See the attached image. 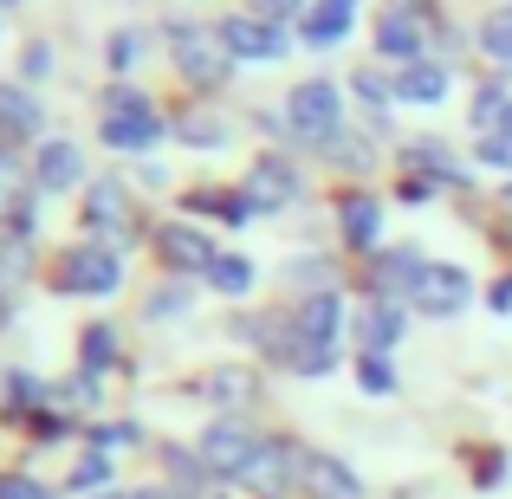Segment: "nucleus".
Wrapping results in <instances>:
<instances>
[{"mask_svg":"<svg viewBox=\"0 0 512 499\" xmlns=\"http://www.w3.org/2000/svg\"><path fill=\"white\" fill-rule=\"evenodd\" d=\"M169 59H175V72H182L195 91L227 85V72H234V52L221 46V33H214V26H195V20L169 26Z\"/></svg>","mask_w":512,"mask_h":499,"instance_id":"f257e3e1","label":"nucleus"},{"mask_svg":"<svg viewBox=\"0 0 512 499\" xmlns=\"http://www.w3.org/2000/svg\"><path fill=\"white\" fill-rule=\"evenodd\" d=\"M428 46H435V7L428 0H389L376 13V52L383 59L415 65V59H428Z\"/></svg>","mask_w":512,"mask_h":499,"instance_id":"f03ea898","label":"nucleus"},{"mask_svg":"<svg viewBox=\"0 0 512 499\" xmlns=\"http://www.w3.org/2000/svg\"><path fill=\"white\" fill-rule=\"evenodd\" d=\"M104 143H111V150H130V156L163 143V117L150 111L143 91H130V85L104 91Z\"/></svg>","mask_w":512,"mask_h":499,"instance_id":"7ed1b4c3","label":"nucleus"},{"mask_svg":"<svg viewBox=\"0 0 512 499\" xmlns=\"http://www.w3.org/2000/svg\"><path fill=\"white\" fill-rule=\"evenodd\" d=\"M286 124L299 130L305 143H331V137L344 130V98H338V85H331V78H305V85L286 98Z\"/></svg>","mask_w":512,"mask_h":499,"instance_id":"20e7f679","label":"nucleus"},{"mask_svg":"<svg viewBox=\"0 0 512 499\" xmlns=\"http://www.w3.org/2000/svg\"><path fill=\"white\" fill-rule=\"evenodd\" d=\"M260 454H266V441H260V435H247L240 422H208V435H201V467H208V474L253 480Z\"/></svg>","mask_w":512,"mask_h":499,"instance_id":"39448f33","label":"nucleus"},{"mask_svg":"<svg viewBox=\"0 0 512 499\" xmlns=\"http://www.w3.org/2000/svg\"><path fill=\"white\" fill-rule=\"evenodd\" d=\"M409 305H415V312H428V318H454V312L474 305V279H467L461 266L428 260L422 273H415V286H409Z\"/></svg>","mask_w":512,"mask_h":499,"instance_id":"423d86ee","label":"nucleus"},{"mask_svg":"<svg viewBox=\"0 0 512 499\" xmlns=\"http://www.w3.org/2000/svg\"><path fill=\"white\" fill-rule=\"evenodd\" d=\"M59 286L65 292H85V299H104V292L124 286V260L111 247H72L59 260Z\"/></svg>","mask_w":512,"mask_h":499,"instance_id":"0eeeda50","label":"nucleus"},{"mask_svg":"<svg viewBox=\"0 0 512 499\" xmlns=\"http://www.w3.org/2000/svg\"><path fill=\"white\" fill-rule=\"evenodd\" d=\"M214 33H221V46L234 52V59H279V52H286V26L260 20V13H234V20H221Z\"/></svg>","mask_w":512,"mask_h":499,"instance_id":"6e6552de","label":"nucleus"},{"mask_svg":"<svg viewBox=\"0 0 512 499\" xmlns=\"http://www.w3.org/2000/svg\"><path fill=\"white\" fill-rule=\"evenodd\" d=\"M299 480H305L318 499H363V480L350 474L338 454H305V461H299Z\"/></svg>","mask_w":512,"mask_h":499,"instance_id":"1a4fd4ad","label":"nucleus"},{"mask_svg":"<svg viewBox=\"0 0 512 499\" xmlns=\"http://www.w3.org/2000/svg\"><path fill=\"white\" fill-rule=\"evenodd\" d=\"M402 325H409V312H402L396 299H376V305H363V312H357V337H363V350H370V357L396 350Z\"/></svg>","mask_w":512,"mask_h":499,"instance_id":"9d476101","label":"nucleus"},{"mask_svg":"<svg viewBox=\"0 0 512 499\" xmlns=\"http://www.w3.org/2000/svg\"><path fill=\"white\" fill-rule=\"evenodd\" d=\"M350 20H357V0H312V7H305V46H338V39L350 33Z\"/></svg>","mask_w":512,"mask_h":499,"instance_id":"9b49d317","label":"nucleus"},{"mask_svg":"<svg viewBox=\"0 0 512 499\" xmlns=\"http://www.w3.org/2000/svg\"><path fill=\"white\" fill-rule=\"evenodd\" d=\"M240 195H247V208H286V201L299 195V175L279 163V156H266V163L247 175V188H240Z\"/></svg>","mask_w":512,"mask_h":499,"instance_id":"f8f14e48","label":"nucleus"},{"mask_svg":"<svg viewBox=\"0 0 512 499\" xmlns=\"http://www.w3.org/2000/svg\"><path fill=\"white\" fill-rule=\"evenodd\" d=\"M156 247H163V266H175V273H208V266L221 260V253L208 247V234H195V227H163Z\"/></svg>","mask_w":512,"mask_h":499,"instance_id":"ddd939ff","label":"nucleus"},{"mask_svg":"<svg viewBox=\"0 0 512 499\" xmlns=\"http://www.w3.org/2000/svg\"><path fill=\"white\" fill-rule=\"evenodd\" d=\"M85 227H91V234H124L130 240V201H124V188H117V182H91Z\"/></svg>","mask_w":512,"mask_h":499,"instance_id":"4468645a","label":"nucleus"},{"mask_svg":"<svg viewBox=\"0 0 512 499\" xmlns=\"http://www.w3.org/2000/svg\"><path fill=\"white\" fill-rule=\"evenodd\" d=\"M396 98L402 104H441V98H448V65H435V59L402 65V72H396Z\"/></svg>","mask_w":512,"mask_h":499,"instance_id":"2eb2a0df","label":"nucleus"},{"mask_svg":"<svg viewBox=\"0 0 512 499\" xmlns=\"http://www.w3.org/2000/svg\"><path fill=\"white\" fill-rule=\"evenodd\" d=\"M338 221H344L350 247H376V234H383V201H376V195H344Z\"/></svg>","mask_w":512,"mask_h":499,"instance_id":"dca6fc26","label":"nucleus"},{"mask_svg":"<svg viewBox=\"0 0 512 499\" xmlns=\"http://www.w3.org/2000/svg\"><path fill=\"white\" fill-rule=\"evenodd\" d=\"M39 124H46V111H39L33 91L0 85V137H39Z\"/></svg>","mask_w":512,"mask_h":499,"instance_id":"f3484780","label":"nucleus"},{"mask_svg":"<svg viewBox=\"0 0 512 499\" xmlns=\"http://www.w3.org/2000/svg\"><path fill=\"white\" fill-rule=\"evenodd\" d=\"M467 117H474V137L480 143H487V137H506V130H512V91L506 85H480Z\"/></svg>","mask_w":512,"mask_h":499,"instance_id":"a211bd4d","label":"nucleus"},{"mask_svg":"<svg viewBox=\"0 0 512 499\" xmlns=\"http://www.w3.org/2000/svg\"><path fill=\"white\" fill-rule=\"evenodd\" d=\"M72 182H85V156H78L72 143H46V150H39V188L65 195Z\"/></svg>","mask_w":512,"mask_h":499,"instance_id":"6ab92c4d","label":"nucleus"},{"mask_svg":"<svg viewBox=\"0 0 512 499\" xmlns=\"http://www.w3.org/2000/svg\"><path fill=\"white\" fill-rule=\"evenodd\" d=\"M480 52H487V59H500V65H512V0L480 20Z\"/></svg>","mask_w":512,"mask_h":499,"instance_id":"aec40b11","label":"nucleus"},{"mask_svg":"<svg viewBox=\"0 0 512 499\" xmlns=\"http://www.w3.org/2000/svg\"><path fill=\"white\" fill-rule=\"evenodd\" d=\"M409 169H428L435 182H467V169L454 163L441 143H428V137H422V143H409Z\"/></svg>","mask_w":512,"mask_h":499,"instance_id":"412c9836","label":"nucleus"},{"mask_svg":"<svg viewBox=\"0 0 512 499\" xmlns=\"http://www.w3.org/2000/svg\"><path fill=\"white\" fill-rule=\"evenodd\" d=\"M208 286H214V292H227V299H240V292L253 286V266L240 260V253H221V260L208 266Z\"/></svg>","mask_w":512,"mask_h":499,"instance_id":"4be33fe9","label":"nucleus"},{"mask_svg":"<svg viewBox=\"0 0 512 499\" xmlns=\"http://www.w3.org/2000/svg\"><path fill=\"white\" fill-rule=\"evenodd\" d=\"M357 383H363V396H396V370H389V357H370V350H363V357H357Z\"/></svg>","mask_w":512,"mask_h":499,"instance_id":"5701e85b","label":"nucleus"},{"mask_svg":"<svg viewBox=\"0 0 512 499\" xmlns=\"http://www.w3.org/2000/svg\"><path fill=\"white\" fill-rule=\"evenodd\" d=\"M111 337H117L111 325H91L85 331V370H111V350H117Z\"/></svg>","mask_w":512,"mask_h":499,"instance_id":"b1692460","label":"nucleus"},{"mask_svg":"<svg viewBox=\"0 0 512 499\" xmlns=\"http://www.w3.org/2000/svg\"><path fill=\"white\" fill-rule=\"evenodd\" d=\"M208 389H214V402H247V396H253V383H247L240 370H221Z\"/></svg>","mask_w":512,"mask_h":499,"instance_id":"393cba45","label":"nucleus"},{"mask_svg":"<svg viewBox=\"0 0 512 499\" xmlns=\"http://www.w3.org/2000/svg\"><path fill=\"white\" fill-rule=\"evenodd\" d=\"M104 480H111V461H104V454H85V461L72 467V487H104Z\"/></svg>","mask_w":512,"mask_h":499,"instance_id":"a878e982","label":"nucleus"},{"mask_svg":"<svg viewBox=\"0 0 512 499\" xmlns=\"http://www.w3.org/2000/svg\"><path fill=\"white\" fill-rule=\"evenodd\" d=\"M357 91H363V104H376V111H383V104L396 98V85H389L383 72H357Z\"/></svg>","mask_w":512,"mask_h":499,"instance_id":"bb28decb","label":"nucleus"},{"mask_svg":"<svg viewBox=\"0 0 512 499\" xmlns=\"http://www.w3.org/2000/svg\"><path fill=\"white\" fill-rule=\"evenodd\" d=\"M253 13L273 20V26H286V20H299V13H305V0H253Z\"/></svg>","mask_w":512,"mask_h":499,"instance_id":"cd10ccee","label":"nucleus"},{"mask_svg":"<svg viewBox=\"0 0 512 499\" xmlns=\"http://www.w3.org/2000/svg\"><path fill=\"white\" fill-rule=\"evenodd\" d=\"M175 137H188V143H221V124H214V117H182V124H175Z\"/></svg>","mask_w":512,"mask_h":499,"instance_id":"c85d7f7f","label":"nucleus"},{"mask_svg":"<svg viewBox=\"0 0 512 499\" xmlns=\"http://www.w3.org/2000/svg\"><path fill=\"white\" fill-rule=\"evenodd\" d=\"M480 163H487V169H512V130H506V137H487V143H480Z\"/></svg>","mask_w":512,"mask_h":499,"instance_id":"c756f323","label":"nucleus"},{"mask_svg":"<svg viewBox=\"0 0 512 499\" xmlns=\"http://www.w3.org/2000/svg\"><path fill=\"white\" fill-rule=\"evenodd\" d=\"M137 441V422H104L98 428V448H130Z\"/></svg>","mask_w":512,"mask_h":499,"instance_id":"7c9ffc66","label":"nucleus"},{"mask_svg":"<svg viewBox=\"0 0 512 499\" xmlns=\"http://www.w3.org/2000/svg\"><path fill=\"white\" fill-rule=\"evenodd\" d=\"M130 59H137V33H117V39H111V65H117V72H124Z\"/></svg>","mask_w":512,"mask_h":499,"instance_id":"2f4dec72","label":"nucleus"},{"mask_svg":"<svg viewBox=\"0 0 512 499\" xmlns=\"http://www.w3.org/2000/svg\"><path fill=\"white\" fill-rule=\"evenodd\" d=\"M13 402H20V409H33V402H39V376H13Z\"/></svg>","mask_w":512,"mask_h":499,"instance_id":"473e14b6","label":"nucleus"},{"mask_svg":"<svg viewBox=\"0 0 512 499\" xmlns=\"http://www.w3.org/2000/svg\"><path fill=\"white\" fill-rule=\"evenodd\" d=\"M182 305H188V292H156L150 312H156V318H169V312H182Z\"/></svg>","mask_w":512,"mask_h":499,"instance_id":"72a5a7b5","label":"nucleus"},{"mask_svg":"<svg viewBox=\"0 0 512 499\" xmlns=\"http://www.w3.org/2000/svg\"><path fill=\"white\" fill-rule=\"evenodd\" d=\"M98 499H143V493H98Z\"/></svg>","mask_w":512,"mask_h":499,"instance_id":"f704fd0d","label":"nucleus"},{"mask_svg":"<svg viewBox=\"0 0 512 499\" xmlns=\"http://www.w3.org/2000/svg\"><path fill=\"white\" fill-rule=\"evenodd\" d=\"M0 7H20V0H0Z\"/></svg>","mask_w":512,"mask_h":499,"instance_id":"c9c22d12","label":"nucleus"},{"mask_svg":"<svg viewBox=\"0 0 512 499\" xmlns=\"http://www.w3.org/2000/svg\"><path fill=\"white\" fill-rule=\"evenodd\" d=\"M506 201H512V188H506Z\"/></svg>","mask_w":512,"mask_h":499,"instance_id":"e433bc0d","label":"nucleus"}]
</instances>
